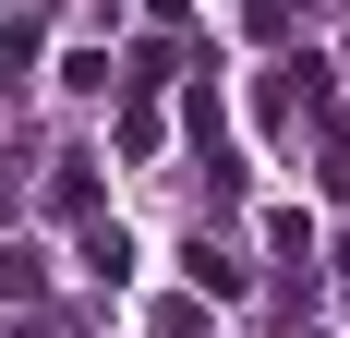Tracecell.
<instances>
[{"mask_svg":"<svg viewBox=\"0 0 350 338\" xmlns=\"http://www.w3.org/2000/svg\"><path fill=\"white\" fill-rule=\"evenodd\" d=\"M242 254H230V242H193V290H206V302H242Z\"/></svg>","mask_w":350,"mask_h":338,"instance_id":"1","label":"cell"},{"mask_svg":"<svg viewBox=\"0 0 350 338\" xmlns=\"http://www.w3.org/2000/svg\"><path fill=\"white\" fill-rule=\"evenodd\" d=\"M36 290H49V266H36L25 242H0V302H36Z\"/></svg>","mask_w":350,"mask_h":338,"instance_id":"2","label":"cell"},{"mask_svg":"<svg viewBox=\"0 0 350 338\" xmlns=\"http://www.w3.org/2000/svg\"><path fill=\"white\" fill-rule=\"evenodd\" d=\"M85 169H97V157H61V169H49V205H72V218H85V205H97V181H85Z\"/></svg>","mask_w":350,"mask_h":338,"instance_id":"3","label":"cell"}]
</instances>
